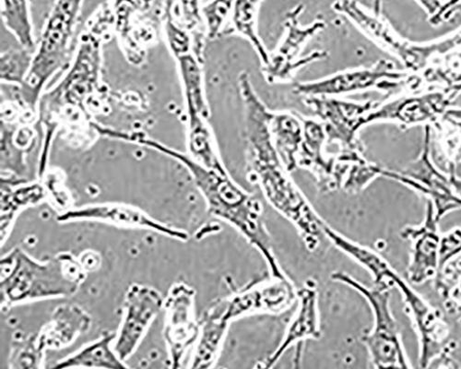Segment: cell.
I'll return each mask as SVG.
<instances>
[{"label":"cell","instance_id":"1","mask_svg":"<svg viewBox=\"0 0 461 369\" xmlns=\"http://www.w3.org/2000/svg\"><path fill=\"white\" fill-rule=\"evenodd\" d=\"M239 84L245 109L247 178L259 187L267 203L290 221L305 248L313 252L324 237V220L277 153L271 133L274 112L258 96L247 72L241 74Z\"/></svg>","mask_w":461,"mask_h":369},{"label":"cell","instance_id":"2","mask_svg":"<svg viewBox=\"0 0 461 369\" xmlns=\"http://www.w3.org/2000/svg\"><path fill=\"white\" fill-rule=\"evenodd\" d=\"M126 140L149 147L183 165L203 194L209 214L235 229L259 252L272 278H287L277 260L271 236L265 227L260 201L242 189L228 172L210 169L189 155L171 149L142 133L128 134Z\"/></svg>","mask_w":461,"mask_h":369},{"label":"cell","instance_id":"3","mask_svg":"<svg viewBox=\"0 0 461 369\" xmlns=\"http://www.w3.org/2000/svg\"><path fill=\"white\" fill-rule=\"evenodd\" d=\"M86 273L80 260L70 253H59L47 262H38L16 248L2 260V309L71 297L85 283Z\"/></svg>","mask_w":461,"mask_h":369},{"label":"cell","instance_id":"4","mask_svg":"<svg viewBox=\"0 0 461 369\" xmlns=\"http://www.w3.org/2000/svg\"><path fill=\"white\" fill-rule=\"evenodd\" d=\"M114 23L110 9L100 10L83 33L78 51L64 79L51 92L41 97V121L47 131L41 163L48 164L53 131L65 113L86 112V104L97 93L100 86L101 49L104 35Z\"/></svg>","mask_w":461,"mask_h":369},{"label":"cell","instance_id":"5","mask_svg":"<svg viewBox=\"0 0 461 369\" xmlns=\"http://www.w3.org/2000/svg\"><path fill=\"white\" fill-rule=\"evenodd\" d=\"M84 2L56 0L27 76L19 88V99L27 109L34 110L49 81L67 63Z\"/></svg>","mask_w":461,"mask_h":369},{"label":"cell","instance_id":"6","mask_svg":"<svg viewBox=\"0 0 461 369\" xmlns=\"http://www.w3.org/2000/svg\"><path fill=\"white\" fill-rule=\"evenodd\" d=\"M331 279L359 292L371 308L373 328L362 338V342L367 348L373 366L412 367L403 346L398 323L391 310V288L377 285L368 287L343 272L333 273Z\"/></svg>","mask_w":461,"mask_h":369},{"label":"cell","instance_id":"7","mask_svg":"<svg viewBox=\"0 0 461 369\" xmlns=\"http://www.w3.org/2000/svg\"><path fill=\"white\" fill-rule=\"evenodd\" d=\"M303 10V4H298L286 14L283 39L263 65L264 76L270 84L287 82L303 67L328 57L324 50H316L307 56L301 55L312 37L326 28L323 20H317L307 26L301 24L299 19Z\"/></svg>","mask_w":461,"mask_h":369},{"label":"cell","instance_id":"8","mask_svg":"<svg viewBox=\"0 0 461 369\" xmlns=\"http://www.w3.org/2000/svg\"><path fill=\"white\" fill-rule=\"evenodd\" d=\"M305 101L323 124L327 143L338 146L337 156L363 153L358 135L367 126V116L374 104H358L330 96H311Z\"/></svg>","mask_w":461,"mask_h":369},{"label":"cell","instance_id":"9","mask_svg":"<svg viewBox=\"0 0 461 369\" xmlns=\"http://www.w3.org/2000/svg\"><path fill=\"white\" fill-rule=\"evenodd\" d=\"M383 177L396 180L425 195L431 202L440 220L447 213L461 210V197L455 192L449 176L441 173L431 160V130L426 128V139L420 158L403 172L383 169Z\"/></svg>","mask_w":461,"mask_h":369},{"label":"cell","instance_id":"10","mask_svg":"<svg viewBox=\"0 0 461 369\" xmlns=\"http://www.w3.org/2000/svg\"><path fill=\"white\" fill-rule=\"evenodd\" d=\"M164 338L171 367L179 368L188 349L200 335L196 315V291L185 283L174 284L165 299Z\"/></svg>","mask_w":461,"mask_h":369},{"label":"cell","instance_id":"11","mask_svg":"<svg viewBox=\"0 0 461 369\" xmlns=\"http://www.w3.org/2000/svg\"><path fill=\"white\" fill-rule=\"evenodd\" d=\"M165 299L156 288L131 284L125 295L124 317L113 347L126 362L137 350L146 331L164 309Z\"/></svg>","mask_w":461,"mask_h":369},{"label":"cell","instance_id":"12","mask_svg":"<svg viewBox=\"0 0 461 369\" xmlns=\"http://www.w3.org/2000/svg\"><path fill=\"white\" fill-rule=\"evenodd\" d=\"M405 77L407 74L397 71L392 62L382 60L369 68L344 70L321 80L298 84L294 93L306 97H335L372 88L388 90Z\"/></svg>","mask_w":461,"mask_h":369},{"label":"cell","instance_id":"13","mask_svg":"<svg viewBox=\"0 0 461 369\" xmlns=\"http://www.w3.org/2000/svg\"><path fill=\"white\" fill-rule=\"evenodd\" d=\"M296 291L288 278L240 292L218 302L225 319L233 321L254 314H279L296 301Z\"/></svg>","mask_w":461,"mask_h":369},{"label":"cell","instance_id":"14","mask_svg":"<svg viewBox=\"0 0 461 369\" xmlns=\"http://www.w3.org/2000/svg\"><path fill=\"white\" fill-rule=\"evenodd\" d=\"M303 125V139L297 157V168L310 171L324 193L342 190L348 170L339 163L335 155L327 152L323 124L320 121L305 120Z\"/></svg>","mask_w":461,"mask_h":369},{"label":"cell","instance_id":"15","mask_svg":"<svg viewBox=\"0 0 461 369\" xmlns=\"http://www.w3.org/2000/svg\"><path fill=\"white\" fill-rule=\"evenodd\" d=\"M439 221L432 202L428 201L424 221L402 231V238L411 243L407 276L413 284H424L441 273Z\"/></svg>","mask_w":461,"mask_h":369},{"label":"cell","instance_id":"16","mask_svg":"<svg viewBox=\"0 0 461 369\" xmlns=\"http://www.w3.org/2000/svg\"><path fill=\"white\" fill-rule=\"evenodd\" d=\"M57 220L61 224L75 220H97L123 228L155 231L178 241L185 242L189 239L186 232L165 225L139 208L123 203H101L72 208L60 213Z\"/></svg>","mask_w":461,"mask_h":369},{"label":"cell","instance_id":"17","mask_svg":"<svg viewBox=\"0 0 461 369\" xmlns=\"http://www.w3.org/2000/svg\"><path fill=\"white\" fill-rule=\"evenodd\" d=\"M318 284L309 279L296 291L298 307L290 321L285 337L277 349L268 356L260 367H273L293 346L305 340H319L321 338V321L319 305Z\"/></svg>","mask_w":461,"mask_h":369},{"label":"cell","instance_id":"18","mask_svg":"<svg viewBox=\"0 0 461 369\" xmlns=\"http://www.w3.org/2000/svg\"><path fill=\"white\" fill-rule=\"evenodd\" d=\"M449 94L433 93L419 97L398 99L372 108L367 125L379 122H395L402 124H418L445 115L449 104Z\"/></svg>","mask_w":461,"mask_h":369},{"label":"cell","instance_id":"19","mask_svg":"<svg viewBox=\"0 0 461 369\" xmlns=\"http://www.w3.org/2000/svg\"><path fill=\"white\" fill-rule=\"evenodd\" d=\"M323 236L336 248L348 255L358 266L367 271L374 281V285L397 287L402 292L410 284L404 280L393 266L380 254L375 250L358 244L338 231L328 224H323Z\"/></svg>","mask_w":461,"mask_h":369},{"label":"cell","instance_id":"20","mask_svg":"<svg viewBox=\"0 0 461 369\" xmlns=\"http://www.w3.org/2000/svg\"><path fill=\"white\" fill-rule=\"evenodd\" d=\"M332 8L338 14L348 18L358 29L382 48L397 55L407 65L412 55L413 45L403 41L390 26L370 15L356 0H337Z\"/></svg>","mask_w":461,"mask_h":369},{"label":"cell","instance_id":"21","mask_svg":"<svg viewBox=\"0 0 461 369\" xmlns=\"http://www.w3.org/2000/svg\"><path fill=\"white\" fill-rule=\"evenodd\" d=\"M91 326V316L80 306H59L38 337L47 350L62 349L86 334Z\"/></svg>","mask_w":461,"mask_h":369},{"label":"cell","instance_id":"22","mask_svg":"<svg viewBox=\"0 0 461 369\" xmlns=\"http://www.w3.org/2000/svg\"><path fill=\"white\" fill-rule=\"evenodd\" d=\"M200 335L190 360V368H211L217 363L230 322L215 303L200 321Z\"/></svg>","mask_w":461,"mask_h":369},{"label":"cell","instance_id":"23","mask_svg":"<svg viewBox=\"0 0 461 369\" xmlns=\"http://www.w3.org/2000/svg\"><path fill=\"white\" fill-rule=\"evenodd\" d=\"M47 197V189L41 183L2 182L0 233H2L3 245L9 238L19 213L29 207L41 203Z\"/></svg>","mask_w":461,"mask_h":369},{"label":"cell","instance_id":"24","mask_svg":"<svg viewBox=\"0 0 461 369\" xmlns=\"http://www.w3.org/2000/svg\"><path fill=\"white\" fill-rule=\"evenodd\" d=\"M176 58L184 88L187 120L197 118L208 120L210 109L204 92L203 60L194 53H188Z\"/></svg>","mask_w":461,"mask_h":369},{"label":"cell","instance_id":"25","mask_svg":"<svg viewBox=\"0 0 461 369\" xmlns=\"http://www.w3.org/2000/svg\"><path fill=\"white\" fill-rule=\"evenodd\" d=\"M271 133L277 153L287 170L291 173L297 169V157L303 139V122L291 113H274Z\"/></svg>","mask_w":461,"mask_h":369},{"label":"cell","instance_id":"26","mask_svg":"<svg viewBox=\"0 0 461 369\" xmlns=\"http://www.w3.org/2000/svg\"><path fill=\"white\" fill-rule=\"evenodd\" d=\"M114 338L115 335L106 334L72 356L58 361L52 367L129 368V365L113 350V343Z\"/></svg>","mask_w":461,"mask_h":369},{"label":"cell","instance_id":"27","mask_svg":"<svg viewBox=\"0 0 461 369\" xmlns=\"http://www.w3.org/2000/svg\"><path fill=\"white\" fill-rule=\"evenodd\" d=\"M265 0H235L230 26L226 33L235 32L244 37L256 50L262 65H265L270 53L265 48L258 32V16Z\"/></svg>","mask_w":461,"mask_h":369},{"label":"cell","instance_id":"28","mask_svg":"<svg viewBox=\"0 0 461 369\" xmlns=\"http://www.w3.org/2000/svg\"><path fill=\"white\" fill-rule=\"evenodd\" d=\"M188 122L187 149L189 156L201 165L220 172H227L206 119H191Z\"/></svg>","mask_w":461,"mask_h":369},{"label":"cell","instance_id":"29","mask_svg":"<svg viewBox=\"0 0 461 369\" xmlns=\"http://www.w3.org/2000/svg\"><path fill=\"white\" fill-rule=\"evenodd\" d=\"M166 23L181 29L194 37L199 51L203 54V27L205 22L200 0H167Z\"/></svg>","mask_w":461,"mask_h":369},{"label":"cell","instance_id":"30","mask_svg":"<svg viewBox=\"0 0 461 369\" xmlns=\"http://www.w3.org/2000/svg\"><path fill=\"white\" fill-rule=\"evenodd\" d=\"M2 17L22 48L35 52L29 0H2Z\"/></svg>","mask_w":461,"mask_h":369},{"label":"cell","instance_id":"31","mask_svg":"<svg viewBox=\"0 0 461 369\" xmlns=\"http://www.w3.org/2000/svg\"><path fill=\"white\" fill-rule=\"evenodd\" d=\"M46 352L47 349L38 334L26 338H19L14 342L10 367L14 369L41 368Z\"/></svg>","mask_w":461,"mask_h":369},{"label":"cell","instance_id":"32","mask_svg":"<svg viewBox=\"0 0 461 369\" xmlns=\"http://www.w3.org/2000/svg\"><path fill=\"white\" fill-rule=\"evenodd\" d=\"M34 51L22 48L2 57V80L22 86L32 66Z\"/></svg>","mask_w":461,"mask_h":369},{"label":"cell","instance_id":"33","mask_svg":"<svg viewBox=\"0 0 461 369\" xmlns=\"http://www.w3.org/2000/svg\"><path fill=\"white\" fill-rule=\"evenodd\" d=\"M235 0H212L204 7L203 14L206 26V35L210 40L225 31V25L232 14Z\"/></svg>","mask_w":461,"mask_h":369},{"label":"cell","instance_id":"34","mask_svg":"<svg viewBox=\"0 0 461 369\" xmlns=\"http://www.w3.org/2000/svg\"><path fill=\"white\" fill-rule=\"evenodd\" d=\"M152 0H113L112 14L114 24L124 33L131 24V18L137 13L147 12Z\"/></svg>","mask_w":461,"mask_h":369},{"label":"cell","instance_id":"35","mask_svg":"<svg viewBox=\"0 0 461 369\" xmlns=\"http://www.w3.org/2000/svg\"><path fill=\"white\" fill-rule=\"evenodd\" d=\"M461 254V228L454 229L441 236L440 266L441 271L454 257Z\"/></svg>","mask_w":461,"mask_h":369},{"label":"cell","instance_id":"36","mask_svg":"<svg viewBox=\"0 0 461 369\" xmlns=\"http://www.w3.org/2000/svg\"><path fill=\"white\" fill-rule=\"evenodd\" d=\"M441 80L448 86L447 93L454 94L461 91V53L456 56L454 71H449Z\"/></svg>","mask_w":461,"mask_h":369},{"label":"cell","instance_id":"37","mask_svg":"<svg viewBox=\"0 0 461 369\" xmlns=\"http://www.w3.org/2000/svg\"><path fill=\"white\" fill-rule=\"evenodd\" d=\"M444 116L454 121L461 122V109H447Z\"/></svg>","mask_w":461,"mask_h":369},{"label":"cell","instance_id":"38","mask_svg":"<svg viewBox=\"0 0 461 369\" xmlns=\"http://www.w3.org/2000/svg\"><path fill=\"white\" fill-rule=\"evenodd\" d=\"M453 122L461 132V122H457V121H453ZM453 162H454V164L461 162V143L456 148V150L454 155Z\"/></svg>","mask_w":461,"mask_h":369}]
</instances>
